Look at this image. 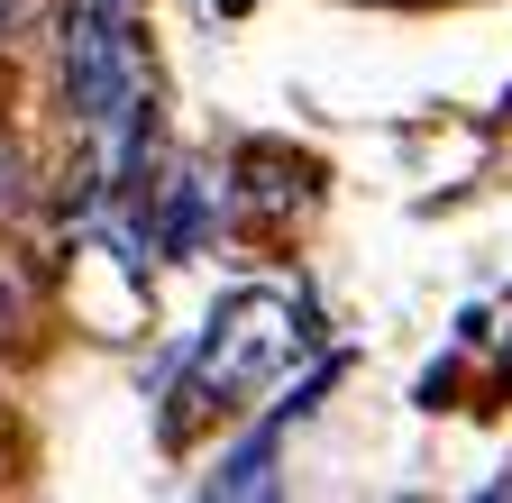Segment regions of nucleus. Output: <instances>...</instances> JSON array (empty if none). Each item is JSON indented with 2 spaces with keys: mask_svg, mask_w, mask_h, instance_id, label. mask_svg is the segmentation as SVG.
Instances as JSON below:
<instances>
[{
  "mask_svg": "<svg viewBox=\"0 0 512 503\" xmlns=\"http://www.w3.org/2000/svg\"><path fill=\"white\" fill-rule=\"evenodd\" d=\"M138 92H147L138 0H64V101H74V119L101 138Z\"/></svg>",
  "mask_w": 512,
  "mask_h": 503,
  "instance_id": "f257e3e1",
  "label": "nucleus"
},
{
  "mask_svg": "<svg viewBox=\"0 0 512 503\" xmlns=\"http://www.w3.org/2000/svg\"><path fill=\"white\" fill-rule=\"evenodd\" d=\"M275 458H284V421L266 412V421H256L238 449L202 476V485H211V494H229V503H256V494H275Z\"/></svg>",
  "mask_w": 512,
  "mask_h": 503,
  "instance_id": "f03ea898",
  "label": "nucleus"
},
{
  "mask_svg": "<svg viewBox=\"0 0 512 503\" xmlns=\"http://www.w3.org/2000/svg\"><path fill=\"white\" fill-rule=\"evenodd\" d=\"M211 193H220V183H202V174H183V183H174V211H165V257H192V247H202Z\"/></svg>",
  "mask_w": 512,
  "mask_h": 503,
  "instance_id": "7ed1b4c3",
  "label": "nucleus"
},
{
  "mask_svg": "<svg viewBox=\"0 0 512 503\" xmlns=\"http://www.w3.org/2000/svg\"><path fill=\"white\" fill-rule=\"evenodd\" d=\"M0 211H19V156L0 147Z\"/></svg>",
  "mask_w": 512,
  "mask_h": 503,
  "instance_id": "20e7f679",
  "label": "nucleus"
}]
</instances>
